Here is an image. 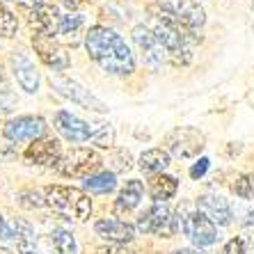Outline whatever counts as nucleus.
<instances>
[{
    "instance_id": "obj_1",
    "label": "nucleus",
    "mask_w": 254,
    "mask_h": 254,
    "mask_svg": "<svg viewBox=\"0 0 254 254\" xmlns=\"http://www.w3.org/2000/svg\"><path fill=\"white\" fill-rule=\"evenodd\" d=\"M83 48L87 60L110 78H130L137 71V60L130 44L115 28L106 23L89 25Z\"/></svg>"
},
{
    "instance_id": "obj_2",
    "label": "nucleus",
    "mask_w": 254,
    "mask_h": 254,
    "mask_svg": "<svg viewBox=\"0 0 254 254\" xmlns=\"http://www.w3.org/2000/svg\"><path fill=\"white\" fill-rule=\"evenodd\" d=\"M149 14L177 30L199 32L206 23V12L197 0H156L149 5Z\"/></svg>"
},
{
    "instance_id": "obj_3",
    "label": "nucleus",
    "mask_w": 254,
    "mask_h": 254,
    "mask_svg": "<svg viewBox=\"0 0 254 254\" xmlns=\"http://www.w3.org/2000/svg\"><path fill=\"white\" fill-rule=\"evenodd\" d=\"M44 199L46 206L53 213L62 215L64 220H83L89 218L92 213V199L83 188H73V186H62L53 184L44 188Z\"/></svg>"
},
{
    "instance_id": "obj_4",
    "label": "nucleus",
    "mask_w": 254,
    "mask_h": 254,
    "mask_svg": "<svg viewBox=\"0 0 254 254\" xmlns=\"http://www.w3.org/2000/svg\"><path fill=\"white\" fill-rule=\"evenodd\" d=\"M48 85L58 96H62L64 101H71L73 106L83 108L87 113H96V115H106L108 106L99 96L92 92L89 87H85L83 83H78L76 78H69L64 73H51L48 76Z\"/></svg>"
},
{
    "instance_id": "obj_5",
    "label": "nucleus",
    "mask_w": 254,
    "mask_h": 254,
    "mask_svg": "<svg viewBox=\"0 0 254 254\" xmlns=\"http://www.w3.org/2000/svg\"><path fill=\"white\" fill-rule=\"evenodd\" d=\"M30 44L37 60L46 66L51 73H64L71 69V53L58 37H48L42 32H30Z\"/></svg>"
},
{
    "instance_id": "obj_6",
    "label": "nucleus",
    "mask_w": 254,
    "mask_h": 254,
    "mask_svg": "<svg viewBox=\"0 0 254 254\" xmlns=\"http://www.w3.org/2000/svg\"><path fill=\"white\" fill-rule=\"evenodd\" d=\"M103 165V158L99 156V151L92 147H71L69 151H64L60 165L55 170L66 179H87L92 174L99 172V167Z\"/></svg>"
},
{
    "instance_id": "obj_7",
    "label": "nucleus",
    "mask_w": 254,
    "mask_h": 254,
    "mask_svg": "<svg viewBox=\"0 0 254 254\" xmlns=\"http://www.w3.org/2000/svg\"><path fill=\"white\" fill-rule=\"evenodd\" d=\"M48 135V122L42 115H16L2 124V137L12 144H30Z\"/></svg>"
},
{
    "instance_id": "obj_8",
    "label": "nucleus",
    "mask_w": 254,
    "mask_h": 254,
    "mask_svg": "<svg viewBox=\"0 0 254 254\" xmlns=\"http://www.w3.org/2000/svg\"><path fill=\"white\" fill-rule=\"evenodd\" d=\"M7 62H9V71H12V78L18 85V89H23L30 96L39 94V89H42V71L37 69L35 60L30 58L28 51L25 48H14V51H9Z\"/></svg>"
},
{
    "instance_id": "obj_9",
    "label": "nucleus",
    "mask_w": 254,
    "mask_h": 254,
    "mask_svg": "<svg viewBox=\"0 0 254 254\" xmlns=\"http://www.w3.org/2000/svg\"><path fill=\"white\" fill-rule=\"evenodd\" d=\"M130 42H133V48L140 55L142 64L151 71L163 69V64H167V55L163 51V46L156 39L154 30L149 28L147 23H137L130 30Z\"/></svg>"
},
{
    "instance_id": "obj_10",
    "label": "nucleus",
    "mask_w": 254,
    "mask_h": 254,
    "mask_svg": "<svg viewBox=\"0 0 254 254\" xmlns=\"http://www.w3.org/2000/svg\"><path fill=\"white\" fill-rule=\"evenodd\" d=\"M179 227L184 229V234L195 243L197 248L213 245L215 238H218V231H215L213 220L208 218L201 208H188L186 206L184 211H181V218H179Z\"/></svg>"
},
{
    "instance_id": "obj_11",
    "label": "nucleus",
    "mask_w": 254,
    "mask_h": 254,
    "mask_svg": "<svg viewBox=\"0 0 254 254\" xmlns=\"http://www.w3.org/2000/svg\"><path fill=\"white\" fill-rule=\"evenodd\" d=\"M137 229L142 234H154V236H174V231L179 229V220L174 218V213L165 204H156L149 206L147 211L137 218Z\"/></svg>"
},
{
    "instance_id": "obj_12",
    "label": "nucleus",
    "mask_w": 254,
    "mask_h": 254,
    "mask_svg": "<svg viewBox=\"0 0 254 254\" xmlns=\"http://www.w3.org/2000/svg\"><path fill=\"white\" fill-rule=\"evenodd\" d=\"M53 128L58 130V135L62 140L71 142V144H87L92 140V122L78 117L71 110H58L53 115Z\"/></svg>"
},
{
    "instance_id": "obj_13",
    "label": "nucleus",
    "mask_w": 254,
    "mask_h": 254,
    "mask_svg": "<svg viewBox=\"0 0 254 254\" xmlns=\"http://www.w3.org/2000/svg\"><path fill=\"white\" fill-rule=\"evenodd\" d=\"M62 156H64L62 142H60V137H53V135H44L39 140L30 142L28 149L23 151L25 163L37 167H58Z\"/></svg>"
},
{
    "instance_id": "obj_14",
    "label": "nucleus",
    "mask_w": 254,
    "mask_h": 254,
    "mask_svg": "<svg viewBox=\"0 0 254 254\" xmlns=\"http://www.w3.org/2000/svg\"><path fill=\"white\" fill-rule=\"evenodd\" d=\"M28 18L30 32H42L48 37H58V28H60V18H62V9L55 2H42L37 7H21Z\"/></svg>"
},
{
    "instance_id": "obj_15",
    "label": "nucleus",
    "mask_w": 254,
    "mask_h": 254,
    "mask_svg": "<svg viewBox=\"0 0 254 254\" xmlns=\"http://www.w3.org/2000/svg\"><path fill=\"white\" fill-rule=\"evenodd\" d=\"M201 147H204L201 133L195 128H188V126L177 128L167 137V149H170V156H174V158H192L201 151Z\"/></svg>"
},
{
    "instance_id": "obj_16",
    "label": "nucleus",
    "mask_w": 254,
    "mask_h": 254,
    "mask_svg": "<svg viewBox=\"0 0 254 254\" xmlns=\"http://www.w3.org/2000/svg\"><path fill=\"white\" fill-rule=\"evenodd\" d=\"M87 16L83 12H62L60 18V28H58V39L64 44L66 48H76L83 46L85 42V32H87Z\"/></svg>"
},
{
    "instance_id": "obj_17",
    "label": "nucleus",
    "mask_w": 254,
    "mask_h": 254,
    "mask_svg": "<svg viewBox=\"0 0 254 254\" xmlns=\"http://www.w3.org/2000/svg\"><path fill=\"white\" fill-rule=\"evenodd\" d=\"M96 236H101L103 241L113 243V245H124L135 238V227L124 222L117 218H101L94 222Z\"/></svg>"
},
{
    "instance_id": "obj_18",
    "label": "nucleus",
    "mask_w": 254,
    "mask_h": 254,
    "mask_svg": "<svg viewBox=\"0 0 254 254\" xmlns=\"http://www.w3.org/2000/svg\"><path fill=\"white\" fill-rule=\"evenodd\" d=\"M142 197H144V184L137 181V179H128L124 184V188L119 190L117 201H115V213H117V215L130 213L133 208L140 206Z\"/></svg>"
},
{
    "instance_id": "obj_19",
    "label": "nucleus",
    "mask_w": 254,
    "mask_h": 254,
    "mask_svg": "<svg viewBox=\"0 0 254 254\" xmlns=\"http://www.w3.org/2000/svg\"><path fill=\"white\" fill-rule=\"evenodd\" d=\"M170 163H172L170 151H167V149H160V147H154V149H147V151L140 156L137 167H140L147 177H156V174H163Z\"/></svg>"
},
{
    "instance_id": "obj_20",
    "label": "nucleus",
    "mask_w": 254,
    "mask_h": 254,
    "mask_svg": "<svg viewBox=\"0 0 254 254\" xmlns=\"http://www.w3.org/2000/svg\"><path fill=\"white\" fill-rule=\"evenodd\" d=\"M199 206L213 222H218V225H222V227H227L231 222V208H229L225 197L204 195V197H199Z\"/></svg>"
},
{
    "instance_id": "obj_21",
    "label": "nucleus",
    "mask_w": 254,
    "mask_h": 254,
    "mask_svg": "<svg viewBox=\"0 0 254 254\" xmlns=\"http://www.w3.org/2000/svg\"><path fill=\"white\" fill-rule=\"evenodd\" d=\"M117 188V174L115 172H96L92 177L83 179V190L87 195H110Z\"/></svg>"
},
{
    "instance_id": "obj_22",
    "label": "nucleus",
    "mask_w": 254,
    "mask_h": 254,
    "mask_svg": "<svg viewBox=\"0 0 254 254\" xmlns=\"http://www.w3.org/2000/svg\"><path fill=\"white\" fill-rule=\"evenodd\" d=\"M177 190H179V181L174 177H170V174H156L149 181V195H151V199L156 204H165L167 199L177 195Z\"/></svg>"
},
{
    "instance_id": "obj_23",
    "label": "nucleus",
    "mask_w": 254,
    "mask_h": 254,
    "mask_svg": "<svg viewBox=\"0 0 254 254\" xmlns=\"http://www.w3.org/2000/svg\"><path fill=\"white\" fill-rule=\"evenodd\" d=\"M18 16L7 2H0V39H16Z\"/></svg>"
},
{
    "instance_id": "obj_24",
    "label": "nucleus",
    "mask_w": 254,
    "mask_h": 254,
    "mask_svg": "<svg viewBox=\"0 0 254 254\" xmlns=\"http://www.w3.org/2000/svg\"><path fill=\"white\" fill-rule=\"evenodd\" d=\"M92 144L99 149H110L115 144V126L110 122H92Z\"/></svg>"
},
{
    "instance_id": "obj_25",
    "label": "nucleus",
    "mask_w": 254,
    "mask_h": 254,
    "mask_svg": "<svg viewBox=\"0 0 254 254\" xmlns=\"http://www.w3.org/2000/svg\"><path fill=\"white\" fill-rule=\"evenodd\" d=\"M51 248L55 254H78L76 236L66 229H55L51 234Z\"/></svg>"
},
{
    "instance_id": "obj_26",
    "label": "nucleus",
    "mask_w": 254,
    "mask_h": 254,
    "mask_svg": "<svg viewBox=\"0 0 254 254\" xmlns=\"http://www.w3.org/2000/svg\"><path fill=\"white\" fill-rule=\"evenodd\" d=\"M103 163H108V165L113 167L110 172H126L133 167V156H130L128 149H115L113 156H108V160H103Z\"/></svg>"
},
{
    "instance_id": "obj_27",
    "label": "nucleus",
    "mask_w": 254,
    "mask_h": 254,
    "mask_svg": "<svg viewBox=\"0 0 254 254\" xmlns=\"http://www.w3.org/2000/svg\"><path fill=\"white\" fill-rule=\"evenodd\" d=\"M18 106V99L16 94H14V89L9 87V83H2L0 85V115H5V113H12L14 108Z\"/></svg>"
},
{
    "instance_id": "obj_28",
    "label": "nucleus",
    "mask_w": 254,
    "mask_h": 254,
    "mask_svg": "<svg viewBox=\"0 0 254 254\" xmlns=\"http://www.w3.org/2000/svg\"><path fill=\"white\" fill-rule=\"evenodd\" d=\"M231 190L243 199H252L254 197V177L252 174H243L236 179V184L231 186Z\"/></svg>"
},
{
    "instance_id": "obj_29",
    "label": "nucleus",
    "mask_w": 254,
    "mask_h": 254,
    "mask_svg": "<svg viewBox=\"0 0 254 254\" xmlns=\"http://www.w3.org/2000/svg\"><path fill=\"white\" fill-rule=\"evenodd\" d=\"M18 204L23 208H42L46 206V199L39 190H23V192H18Z\"/></svg>"
},
{
    "instance_id": "obj_30",
    "label": "nucleus",
    "mask_w": 254,
    "mask_h": 254,
    "mask_svg": "<svg viewBox=\"0 0 254 254\" xmlns=\"http://www.w3.org/2000/svg\"><path fill=\"white\" fill-rule=\"evenodd\" d=\"M208 167H211V160H208V158H199L195 165L190 167V177H192V179H201L208 172Z\"/></svg>"
},
{
    "instance_id": "obj_31",
    "label": "nucleus",
    "mask_w": 254,
    "mask_h": 254,
    "mask_svg": "<svg viewBox=\"0 0 254 254\" xmlns=\"http://www.w3.org/2000/svg\"><path fill=\"white\" fill-rule=\"evenodd\" d=\"M58 2L64 7L66 12H80V7H83L85 2H89V0H58Z\"/></svg>"
},
{
    "instance_id": "obj_32",
    "label": "nucleus",
    "mask_w": 254,
    "mask_h": 254,
    "mask_svg": "<svg viewBox=\"0 0 254 254\" xmlns=\"http://www.w3.org/2000/svg\"><path fill=\"white\" fill-rule=\"evenodd\" d=\"M96 254H133L130 250L122 248V245H108V248H99Z\"/></svg>"
},
{
    "instance_id": "obj_33",
    "label": "nucleus",
    "mask_w": 254,
    "mask_h": 254,
    "mask_svg": "<svg viewBox=\"0 0 254 254\" xmlns=\"http://www.w3.org/2000/svg\"><path fill=\"white\" fill-rule=\"evenodd\" d=\"M222 254H243V243L236 241V238H234V241H229L225 245V250H222Z\"/></svg>"
},
{
    "instance_id": "obj_34",
    "label": "nucleus",
    "mask_w": 254,
    "mask_h": 254,
    "mask_svg": "<svg viewBox=\"0 0 254 254\" xmlns=\"http://www.w3.org/2000/svg\"><path fill=\"white\" fill-rule=\"evenodd\" d=\"M172 254H199L197 250H177V252H172Z\"/></svg>"
},
{
    "instance_id": "obj_35",
    "label": "nucleus",
    "mask_w": 254,
    "mask_h": 254,
    "mask_svg": "<svg viewBox=\"0 0 254 254\" xmlns=\"http://www.w3.org/2000/svg\"><path fill=\"white\" fill-rule=\"evenodd\" d=\"M245 225H254V211L248 213V220H245Z\"/></svg>"
},
{
    "instance_id": "obj_36",
    "label": "nucleus",
    "mask_w": 254,
    "mask_h": 254,
    "mask_svg": "<svg viewBox=\"0 0 254 254\" xmlns=\"http://www.w3.org/2000/svg\"><path fill=\"white\" fill-rule=\"evenodd\" d=\"M5 80H7V76H5V69H2V64H0V85L5 83Z\"/></svg>"
},
{
    "instance_id": "obj_37",
    "label": "nucleus",
    "mask_w": 254,
    "mask_h": 254,
    "mask_svg": "<svg viewBox=\"0 0 254 254\" xmlns=\"http://www.w3.org/2000/svg\"><path fill=\"white\" fill-rule=\"evenodd\" d=\"M0 254H14L12 250H7V248H0Z\"/></svg>"
},
{
    "instance_id": "obj_38",
    "label": "nucleus",
    "mask_w": 254,
    "mask_h": 254,
    "mask_svg": "<svg viewBox=\"0 0 254 254\" xmlns=\"http://www.w3.org/2000/svg\"><path fill=\"white\" fill-rule=\"evenodd\" d=\"M250 248H252V254H254V236L250 238Z\"/></svg>"
},
{
    "instance_id": "obj_39",
    "label": "nucleus",
    "mask_w": 254,
    "mask_h": 254,
    "mask_svg": "<svg viewBox=\"0 0 254 254\" xmlns=\"http://www.w3.org/2000/svg\"><path fill=\"white\" fill-rule=\"evenodd\" d=\"M0 2H18V0H0Z\"/></svg>"
},
{
    "instance_id": "obj_40",
    "label": "nucleus",
    "mask_w": 254,
    "mask_h": 254,
    "mask_svg": "<svg viewBox=\"0 0 254 254\" xmlns=\"http://www.w3.org/2000/svg\"><path fill=\"white\" fill-rule=\"evenodd\" d=\"M21 254H37V252H35V250H30V252H21Z\"/></svg>"
},
{
    "instance_id": "obj_41",
    "label": "nucleus",
    "mask_w": 254,
    "mask_h": 254,
    "mask_svg": "<svg viewBox=\"0 0 254 254\" xmlns=\"http://www.w3.org/2000/svg\"><path fill=\"white\" fill-rule=\"evenodd\" d=\"M2 222H5V218H2V213H0V225H2Z\"/></svg>"
}]
</instances>
